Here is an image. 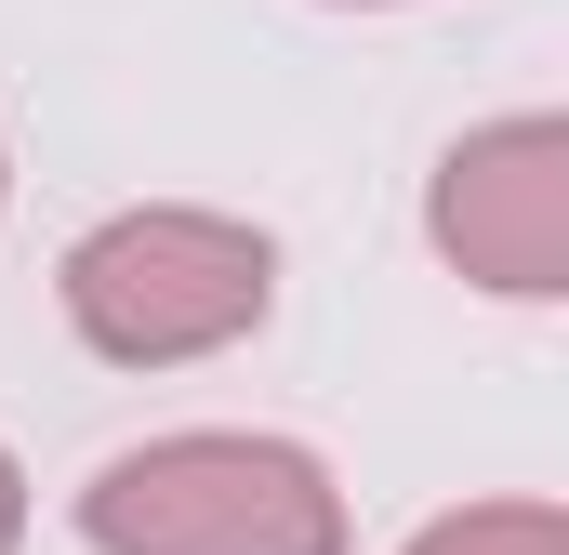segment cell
I'll list each match as a JSON object with an SVG mask.
<instances>
[{
  "label": "cell",
  "mask_w": 569,
  "mask_h": 555,
  "mask_svg": "<svg viewBox=\"0 0 569 555\" xmlns=\"http://www.w3.org/2000/svg\"><path fill=\"white\" fill-rule=\"evenodd\" d=\"M80 543L93 555H345V490L305 436L186 423V436L93 463Z\"/></svg>",
  "instance_id": "obj_2"
},
{
  "label": "cell",
  "mask_w": 569,
  "mask_h": 555,
  "mask_svg": "<svg viewBox=\"0 0 569 555\" xmlns=\"http://www.w3.org/2000/svg\"><path fill=\"white\" fill-rule=\"evenodd\" d=\"M425 239L450 278H477L503 304H557L569 291V120L557 107L477 120L425 185Z\"/></svg>",
  "instance_id": "obj_3"
},
{
  "label": "cell",
  "mask_w": 569,
  "mask_h": 555,
  "mask_svg": "<svg viewBox=\"0 0 569 555\" xmlns=\"http://www.w3.org/2000/svg\"><path fill=\"white\" fill-rule=\"evenodd\" d=\"M67 331L107 357V371H186V357H226L266 331L279 304V239L252 212H199V199H146L67 239L53 265Z\"/></svg>",
  "instance_id": "obj_1"
},
{
  "label": "cell",
  "mask_w": 569,
  "mask_h": 555,
  "mask_svg": "<svg viewBox=\"0 0 569 555\" xmlns=\"http://www.w3.org/2000/svg\"><path fill=\"white\" fill-rule=\"evenodd\" d=\"M0 199H13V145H0Z\"/></svg>",
  "instance_id": "obj_7"
},
{
  "label": "cell",
  "mask_w": 569,
  "mask_h": 555,
  "mask_svg": "<svg viewBox=\"0 0 569 555\" xmlns=\"http://www.w3.org/2000/svg\"><path fill=\"white\" fill-rule=\"evenodd\" d=\"M27 543V463H13V450H0V555Z\"/></svg>",
  "instance_id": "obj_5"
},
{
  "label": "cell",
  "mask_w": 569,
  "mask_h": 555,
  "mask_svg": "<svg viewBox=\"0 0 569 555\" xmlns=\"http://www.w3.org/2000/svg\"><path fill=\"white\" fill-rule=\"evenodd\" d=\"M398 555H569L557 503H463V516H425Z\"/></svg>",
  "instance_id": "obj_4"
},
{
  "label": "cell",
  "mask_w": 569,
  "mask_h": 555,
  "mask_svg": "<svg viewBox=\"0 0 569 555\" xmlns=\"http://www.w3.org/2000/svg\"><path fill=\"white\" fill-rule=\"evenodd\" d=\"M345 13H398V0H345Z\"/></svg>",
  "instance_id": "obj_6"
}]
</instances>
